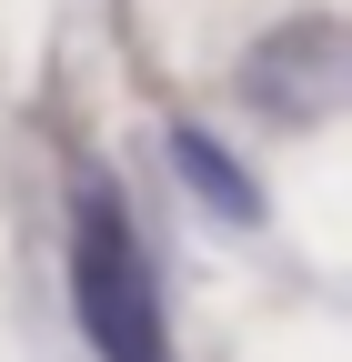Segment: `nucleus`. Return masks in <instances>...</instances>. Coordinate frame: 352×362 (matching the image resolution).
<instances>
[{
  "instance_id": "1",
  "label": "nucleus",
  "mask_w": 352,
  "mask_h": 362,
  "mask_svg": "<svg viewBox=\"0 0 352 362\" xmlns=\"http://www.w3.org/2000/svg\"><path fill=\"white\" fill-rule=\"evenodd\" d=\"M71 302H81V332L101 362H171L151 262H141L131 202L111 181H81V202H71Z\"/></svg>"
},
{
  "instance_id": "2",
  "label": "nucleus",
  "mask_w": 352,
  "mask_h": 362,
  "mask_svg": "<svg viewBox=\"0 0 352 362\" xmlns=\"http://www.w3.org/2000/svg\"><path fill=\"white\" fill-rule=\"evenodd\" d=\"M171 161H182V181H192V192H201L211 211H222V221H262V192L242 181V161H232L222 141H211L201 121H171Z\"/></svg>"
}]
</instances>
